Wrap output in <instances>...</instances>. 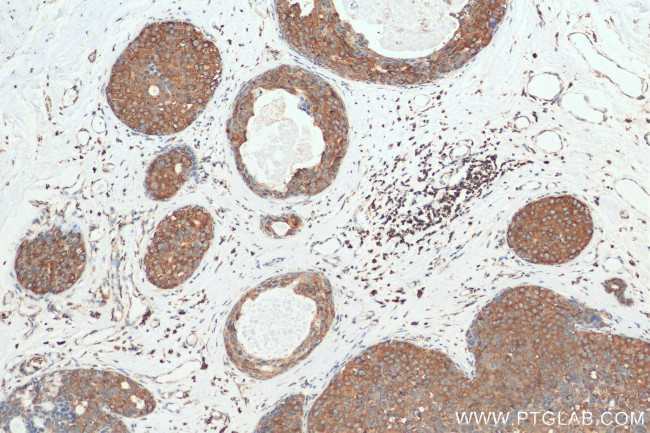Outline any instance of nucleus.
I'll return each mask as SVG.
<instances>
[{"instance_id": "nucleus-1", "label": "nucleus", "mask_w": 650, "mask_h": 433, "mask_svg": "<svg viewBox=\"0 0 650 433\" xmlns=\"http://www.w3.org/2000/svg\"><path fill=\"white\" fill-rule=\"evenodd\" d=\"M227 136L241 178L256 195L316 194L335 178L348 142L344 106L319 77L279 66L249 80Z\"/></svg>"}, {"instance_id": "nucleus-2", "label": "nucleus", "mask_w": 650, "mask_h": 433, "mask_svg": "<svg viewBox=\"0 0 650 433\" xmlns=\"http://www.w3.org/2000/svg\"><path fill=\"white\" fill-rule=\"evenodd\" d=\"M222 73L220 53L182 21L146 26L115 62L107 101L117 118L145 135L187 128L205 109Z\"/></svg>"}, {"instance_id": "nucleus-3", "label": "nucleus", "mask_w": 650, "mask_h": 433, "mask_svg": "<svg viewBox=\"0 0 650 433\" xmlns=\"http://www.w3.org/2000/svg\"><path fill=\"white\" fill-rule=\"evenodd\" d=\"M332 314L326 280L312 273L269 278L233 307L224 331L232 362L256 379L274 377L294 355L292 346L317 338Z\"/></svg>"}, {"instance_id": "nucleus-4", "label": "nucleus", "mask_w": 650, "mask_h": 433, "mask_svg": "<svg viewBox=\"0 0 650 433\" xmlns=\"http://www.w3.org/2000/svg\"><path fill=\"white\" fill-rule=\"evenodd\" d=\"M592 232V220L583 204L570 197L547 198L515 216L508 243L531 263L561 264L586 247Z\"/></svg>"}, {"instance_id": "nucleus-5", "label": "nucleus", "mask_w": 650, "mask_h": 433, "mask_svg": "<svg viewBox=\"0 0 650 433\" xmlns=\"http://www.w3.org/2000/svg\"><path fill=\"white\" fill-rule=\"evenodd\" d=\"M214 236V221L203 207L179 208L158 225L145 255V274L159 289H173L198 268Z\"/></svg>"}, {"instance_id": "nucleus-6", "label": "nucleus", "mask_w": 650, "mask_h": 433, "mask_svg": "<svg viewBox=\"0 0 650 433\" xmlns=\"http://www.w3.org/2000/svg\"><path fill=\"white\" fill-rule=\"evenodd\" d=\"M85 264L81 234L54 227L20 245L15 273L19 284L32 293L58 294L76 283Z\"/></svg>"}, {"instance_id": "nucleus-7", "label": "nucleus", "mask_w": 650, "mask_h": 433, "mask_svg": "<svg viewBox=\"0 0 650 433\" xmlns=\"http://www.w3.org/2000/svg\"><path fill=\"white\" fill-rule=\"evenodd\" d=\"M195 165V155L188 146H176L159 154L147 170V194L155 201L170 199L189 179Z\"/></svg>"}, {"instance_id": "nucleus-8", "label": "nucleus", "mask_w": 650, "mask_h": 433, "mask_svg": "<svg viewBox=\"0 0 650 433\" xmlns=\"http://www.w3.org/2000/svg\"><path fill=\"white\" fill-rule=\"evenodd\" d=\"M294 222V217L266 216L261 220V229L269 236L280 237L294 227Z\"/></svg>"}]
</instances>
